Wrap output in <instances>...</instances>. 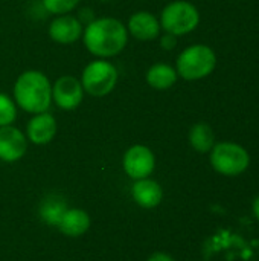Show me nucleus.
Listing matches in <instances>:
<instances>
[{"label": "nucleus", "mask_w": 259, "mask_h": 261, "mask_svg": "<svg viewBox=\"0 0 259 261\" xmlns=\"http://www.w3.org/2000/svg\"><path fill=\"white\" fill-rule=\"evenodd\" d=\"M81 38L92 55L105 60L125 49L128 31L121 20L114 17H101L87 23Z\"/></svg>", "instance_id": "1"}, {"label": "nucleus", "mask_w": 259, "mask_h": 261, "mask_svg": "<svg viewBox=\"0 0 259 261\" xmlns=\"http://www.w3.org/2000/svg\"><path fill=\"white\" fill-rule=\"evenodd\" d=\"M14 102L27 113L47 112L52 102V84L40 70H24L14 84Z\"/></svg>", "instance_id": "2"}, {"label": "nucleus", "mask_w": 259, "mask_h": 261, "mask_svg": "<svg viewBox=\"0 0 259 261\" xmlns=\"http://www.w3.org/2000/svg\"><path fill=\"white\" fill-rule=\"evenodd\" d=\"M217 66V55L208 44H192L180 52L176 61L177 75L186 81H198L209 76Z\"/></svg>", "instance_id": "3"}, {"label": "nucleus", "mask_w": 259, "mask_h": 261, "mask_svg": "<svg viewBox=\"0 0 259 261\" xmlns=\"http://www.w3.org/2000/svg\"><path fill=\"white\" fill-rule=\"evenodd\" d=\"M159 21L160 28L166 34L180 37L197 29L200 23V12L191 2L174 0L163 8Z\"/></svg>", "instance_id": "4"}, {"label": "nucleus", "mask_w": 259, "mask_h": 261, "mask_svg": "<svg viewBox=\"0 0 259 261\" xmlns=\"http://www.w3.org/2000/svg\"><path fill=\"white\" fill-rule=\"evenodd\" d=\"M118 83V69L107 60L98 58L89 63L81 75V86L84 92L93 98L107 96Z\"/></svg>", "instance_id": "5"}, {"label": "nucleus", "mask_w": 259, "mask_h": 261, "mask_svg": "<svg viewBox=\"0 0 259 261\" xmlns=\"http://www.w3.org/2000/svg\"><path fill=\"white\" fill-rule=\"evenodd\" d=\"M250 156L244 147L235 142H220L211 150V165L223 176H238L247 170Z\"/></svg>", "instance_id": "6"}, {"label": "nucleus", "mask_w": 259, "mask_h": 261, "mask_svg": "<svg viewBox=\"0 0 259 261\" xmlns=\"http://www.w3.org/2000/svg\"><path fill=\"white\" fill-rule=\"evenodd\" d=\"M84 93L81 81L72 75L60 76L52 84V101H55L61 110H75L81 104Z\"/></svg>", "instance_id": "7"}, {"label": "nucleus", "mask_w": 259, "mask_h": 261, "mask_svg": "<svg viewBox=\"0 0 259 261\" xmlns=\"http://www.w3.org/2000/svg\"><path fill=\"white\" fill-rule=\"evenodd\" d=\"M154 165L156 158L145 145H133L124 154V170L134 180L148 177L153 173Z\"/></svg>", "instance_id": "8"}, {"label": "nucleus", "mask_w": 259, "mask_h": 261, "mask_svg": "<svg viewBox=\"0 0 259 261\" xmlns=\"http://www.w3.org/2000/svg\"><path fill=\"white\" fill-rule=\"evenodd\" d=\"M27 141L21 130L12 125L0 127V159L5 162H15L24 156Z\"/></svg>", "instance_id": "9"}, {"label": "nucleus", "mask_w": 259, "mask_h": 261, "mask_svg": "<svg viewBox=\"0 0 259 261\" xmlns=\"http://www.w3.org/2000/svg\"><path fill=\"white\" fill-rule=\"evenodd\" d=\"M82 23L78 17L63 14L49 24V37L60 44H72L82 37Z\"/></svg>", "instance_id": "10"}, {"label": "nucleus", "mask_w": 259, "mask_h": 261, "mask_svg": "<svg viewBox=\"0 0 259 261\" xmlns=\"http://www.w3.org/2000/svg\"><path fill=\"white\" fill-rule=\"evenodd\" d=\"M160 21L159 18L148 12V11H139L134 12L127 23V31L131 34L136 40L140 41H153L160 35Z\"/></svg>", "instance_id": "11"}, {"label": "nucleus", "mask_w": 259, "mask_h": 261, "mask_svg": "<svg viewBox=\"0 0 259 261\" xmlns=\"http://www.w3.org/2000/svg\"><path fill=\"white\" fill-rule=\"evenodd\" d=\"M56 135V121L55 118L47 113H37L26 125V136L32 144L46 145L49 144Z\"/></svg>", "instance_id": "12"}, {"label": "nucleus", "mask_w": 259, "mask_h": 261, "mask_svg": "<svg viewBox=\"0 0 259 261\" xmlns=\"http://www.w3.org/2000/svg\"><path fill=\"white\" fill-rule=\"evenodd\" d=\"M133 199L136 200L137 205L142 208H154L162 202L163 191L160 185L151 179H139L131 188Z\"/></svg>", "instance_id": "13"}, {"label": "nucleus", "mask_w": 259, "mask_h": 261, "mask_svg": "<svg viewBox=\"0 0 259 261\" xmlns=\"http://www.w3.org/2000/svg\"><path fill=\"white\" fill-rule=\"evenodd\" d=\"M147 83L150 87L156 90H166L171 89L177 83V70L176 67L166 63H156L147 70Z\"/></svg>", "instance_id": "14"}, {"label": "nucleus", "mask_w": 259, "mask_h": 261, "mask_svg": "<svg viewBox=\"0 0 259 261\" xmlns=\"http://www.w3.org/2000/svg\"><path fill=\"white\" fill-rule=\"evenodd\" d=\"M90 226V219L82 210H67L58 223V229L69 237L82 236Z\"/></svg>", "instance_id": "15"}, {"label": "nucleus", "mask_w": 259, "mask_h": 261, "mask_svg": "<svg viewBox=\"0 0 259 261\" xmlns=\"http://www.w3.org/2000/svg\"><path fill=\"white\" fill-rule=\"evenodd\" d=\"M189 144L198 153H209L215 145V135L211 125L205 122H197L189 130Z\"/></svg>", "instance_id": "16"}, {"label": "nucleus", "mask_w": 259, "mask_h": 261, "mask_svg": "<svg viewBox=\"0 0 259 261\" xmlns=\"http://www.w3.org/2000/svg\"><path fill=\"white\" fill-rule=\"evenodd\" d=\"M66 211H67V206H66L64 200L56 199V197H50L49 200L43 202L40 214H41V217H43V220L46 223L58 226V223L63 219Z\"/></svg>", "instance_id": "17"}, {"label": "nucleus", "mask_w": 259, "mask_h": 261, "mask_svg": "<svg viewBox=\"0 0 259 261\" xmlns=\"http://www.w3.org/2000/svg\"><path fill=\"white\" fill-rule=\"evenodd\" d=\"M17 118V106L6 93H0V127L11 125Z\"/></svg>", "instance_id": "18"}, {"label": "nucleus", "mask_w": 259, "mask_h": 261, "mask_svg": "<svg viewBox=\"0 0 259 261\" xmlns=\"http://www.w3.org/2000/svg\"><path fill=\"white\" fill-rule=\"evenodd\" d=\"M79 0H43V6L47 12L55 15H63L76 8Z\"/></svg>", "instance_id": "19"}, {"label": "nucleus", "mask_w": 259, "mask_h": 261, "mask_svg": "<svg viewBox=\"0 0 259 261\" xmlns=\"http://www.w3.org/2000/svg\"><path fill=\"white\" fill-rule=\"evenodd\" d=\"M160 44L165 50H171L176 47L177 44V37L176 35H171V34H165L162 38H160Z\"/></svg>", "instance_id": "20"}, {"label": "nucleus", "mask_w": 259, "mask_h": 261, "mask_svg": "<svg viewBox=\"0 0 259 261\" xmlns=\"http://www.w3.org/2000/svg\"><path fill=\"white\" fill-rule=\"evenodd\" d=\"M148 261H174V258L171 257V255H168V254H165V252H154Z\"/></svg>", "instance_id": "21"}, {"label": "nucleus", "mask_w": 259, "mask_h": 261, "mask_svg": "<svg viewBox=\"0 0 259 261\" xmlns=\"http://www.w3.org/2000/svg\"><path fill=\"white\" fill-rule=\"evenodd\" d=\"M253 214H255V217L258 219V222H259V197H256L255 199V202H253Z\"/></svg>", "instance_id": "22"}, {"label": "nucleus", "mask_w": 259, "mask_h": 261, "mask_svg": "<svg viewBox=\"0 0 259 261\" xmlns=\"http://www.w3.org/2000/svg\"><path fill=\"white\" fill-rule=\"evenodd\" d=\"M101 2H111V0H101Z\"/></svg>", "instance_id": "23"}]
</instances>
